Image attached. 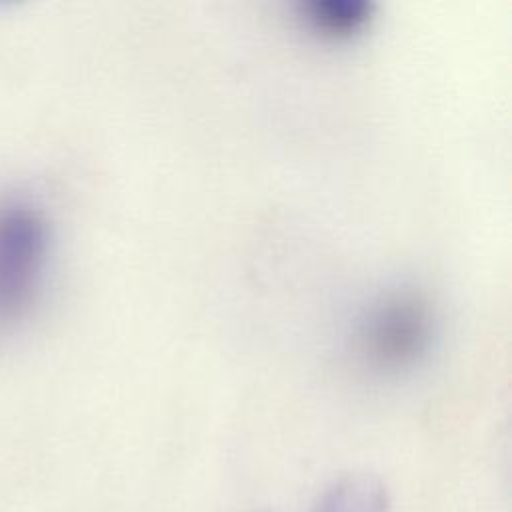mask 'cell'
<instances>
[{
    "instance_id": "3",
    "label": "cell",
    "mask_w": 512,
    "mask_h": 512,
    "mask_svg": "<svg viewBox=\"0 0 512 512\" xmlns=\"http://www.w3.org/2000/svg\"><path fill=\"white\" fill-rule=\"evenodd\" d=\"M372 18V6L356 0H316L304 6L308 28L332 42L360 34Z\"/></svg>"
},
{
    "instance_id": "2",
    "label": "cell",
    "mask_w": 512,
    "mask_h": 512,
    "mask_svg": "<svg viewBox=\"0 0 512 512\" xmlns=\"http://www.w3.org/2000/svg\"><path fill=\"white\" fill-rule=\"evenodd\" d=\"M48 246V224L36 208H0V322L18 320L34 302Z\"/></svg>"
},
{
    "instance_id": "1",
    "label": "cell",
    "mask_w": 512,
    "mask_h": 512,
    "mask_svg": "<svg viewBox=\"0 0 512 512\" xmlns=\"http://www.w3.org/2000/svg\"><path fill=\"white\" fill-rule=\"evenodd\" d=\"M434 312L422 292L412 288L380 296L362 316L354 334L358 362L376 376L412 370L428 352Z\"/></svg>"
},
{
    "instance_id": "4",
    "label": "cell",
    "mask_w": 512,
    "mask_h": 512,
    "mask_svg": "<svg viewBox=\"0 0 512 512\" xmlns=\"http://www.w3.org/2000/svg\"><path fill=\"white\" fill-rule=\"evenodd\" d=\"M390 500L384 482L366 472L348 474L334 482L314 512H388Z\"/></svg>"
}]
</instances>
